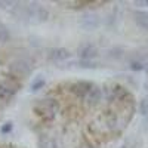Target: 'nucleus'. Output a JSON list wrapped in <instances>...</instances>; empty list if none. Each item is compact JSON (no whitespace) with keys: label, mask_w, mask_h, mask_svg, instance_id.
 Here are the masks:
<instances>
[{"label":"nucleus","mask_w":148,"mask_h":148,"mask_svg":"<svg viewBox=\"0 0 148 148\" xmlns=\"http://www.w3.org/2000/svg\"><path fill=\"white\" fill-rule=\"evenodd\" d=\"M14 15L18 19L27 21V22H43L47 16L49 12L39 6V5H21V6H15L14 8Z\"/></svg>","instance_id":"f257e3e1"},{"label":"nucleus","mask_w":148,"mask_h":148,"mask_svg":"<svg viewBox=\"0 0 148 148\" xmlns=\"http://www.w3.org/2000/svg\"><path fill=\"white\" fill-rule=\"evenodd\" d=\"M34 111L43 121H51V120L55 119L56 102L53 99H42V101H39L36 104Z\"/></svg>","instance_id":"f03ea898"},{"label":"nucleus","mask_w":148,"mask_h":148,"mask_svg":"<svg viewBox=\"0 0 148 148\" xmlns=\"http://www.w3.org/2000/svg\"><path fill=\"white\" fill-rule=\"evenodd\" d=\"M21 83L16 79H5L3 82H0V101H9L14 96Z\"/></svg>","instance_id":"7ed1b4c3"},{"label":"nucleus","mask_w":148,"mask_h":148,"mask_svg":"<svg viewBox=\"0 0 148 148\" xmlns=\"http://www.w3.org/2000/svg\"><path fill=\"white\" fill-rule=\"evenodd\" d=\"M9 71L15 77H27L31 73V62L27 58H16L14 62L9 65Z\"/></svg>","instance_id":"20e7f679"},{"label":"nucleus","mask_w":148,"mask_h":148,"mask_svg":"<svg viewBox=\"0 0 148 148\" xmlns=\"http://www.w3.org/2000/svg\"><path fill=\"white\" fill-rule=\"evenodd\" d=\"M77 52H79L80 58H83L84 61H89V59H93L98 56V47H96V45H93L90 42H86L79 46Z\"/></svg>","instance_id":"39448f33"},{"label":"nucleus","mask_w":148,"mask_h":148,"mask_svg":"<svg viewBox=\"0 0 148 148\" xmlns=\"http://www.w3.org/2000/svg\"><path fill=\"white\" fill-rule=\"evenodd\" d=\"M79 24L84 30H95V28L99 27V18H98L96 15H93V14H84L80 18Z\"/></svg>","instance_id":"423d86ee"},{"label":"nucleus","mask_w":148,"mask_h":148,"mask_svg":"<svg viewBox=\"0 0 148 148\" xmlns=\"http://www.w3.org/2000/svg\"><path fill=\"white\" fill-rule=\"evenodd\" d=\"M47 58L52 61V62H61V61H65L70 58V52L65 47H53L49 51Z\"/></svg>","instance_id":"0eeeda50"},{"label":"nucleus","mask_w":148,"mask_h":148,"mask_svg":"<svg viewBox=\"0 0 148 148\" xmlns=\"http://www.w3.org/2000/svg\"><path fill=\"white\" fill-rule=\"evenodd\" d=\"M133 21L135 24L141 28V30H145L148 31V14L144 10H135L133 12Z\"/></svg>","instance_id":"6e6552de"},{"label":"nucleus","mask_w":148,"mask_h":148,"mask_svg":"<svg viewBox=\"0 0 148 148\" xmlns=\"http://www.w3.org/2000/svg\"><path fill=\"white\" fill-rule=\"evenodd\" d=\"M9 37H10V34H9V30L6 28V25L0 24V43L8 42V40H9Z\"/></svg>","instance_id":"1a4fd4ad"},{"label":"nucleus","mask_w":148,"mask_h":148,"mask_svg":"<svg viewBox=\"0 0 148 148\" xmlns=\"http://www.w3.org/2000/svg\"><path fill=\"white\" fill-rule=\"evenodd\" d=\"M139 111H141V114L148 116V95L144 96L142 101L139 102Z\"/></svg>","instance_id":"9d476101"},{"label":"nucleus","mask_w":148,"mask_h":148,"mask_svg":"<svg viewBox=\"0 0 148 148\" xmlns=\"http://www.w3.org/2000/svg\"><path fill=\"white\" fill-rule=\"evenodd\" d=\"M43 84H45V80H43V79H36V80L33 82V84H31V88H33V90H37L39 88H42Z\"/></svg>","instance_id":"9b49d317"},{"label":"nucleus","mask_w":148,"mask_h":148,"mask_svg":"<svg viewBox=\"0 0 148 148\" xmlns=\"http://www.w3.org/2000/svg\"><path fill=\"white\" fill-rule=\"evenodd\" d=\"M8 130H10V126L8 125V126H5L3 129H2V132H8Z\"/></svg>","instance_id":"f8f14e48"},{"label":"nucleus","mask_w":148,"mask_h":148,"mask_svg":"<svg viewBox=\"0 0 148 148\" xmlns=\"http://www.w3.org/2000/svg\"><path fill=\"white\" fill-rule=\"evenodd\" d=\"M145 123H147V129H148V116H147V119H145Z\"/></svg>","instance_id":"ddd939ff"},{"label":"nucleus","mask_w":148,"mask_h":148,"mask_svg":"<svg viewBox=\"0 0 148 148\" xmlns=\"http://www.w3.org/2000/svg\"><path fill=\"white\" fill-rule=\"evenodd\" d=\"M147 89H148V82H147Z\"/></svg>","instance_id":"4468645a"},{"label":"nucleus","mask_w":148,"mask_h":148,"mask_svg":"<svg viewBox=\"0 0 148 148\" xmlns=\"http://www.w3.org/2000/svg\"><path fill=\"white\" fill-rule=\"evenodd\" d=\"M121 148H127V147H121Z\"/></svg>","instance_id":"2eb2a0df"}]
</instances>
